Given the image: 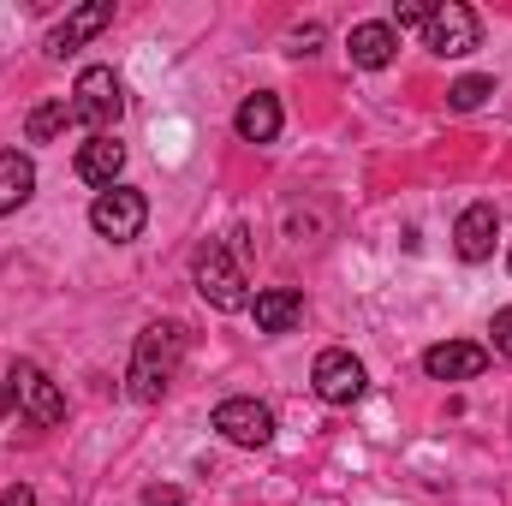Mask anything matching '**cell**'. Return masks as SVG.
I'll return each instance as SVG.
<instances>
[{
    "label": "cell",
    "mask_w": 512,
    "mask_h": 506,
    "mask_svg": "<svg viewBox=\"0 0 512 506\" xmlns=\"http://www.w3.org/2000/svg\"><path fill=\"white\" fill-rule=\"evenodd\" d=\"M179 358H185V328L179 322H149L131 346V370H126V387L137 405H155L173 376H179Z\"/></svg>",
    "instance_id": "obj_1"
},
{
    "label": "cell",
    "mask_w": 512,
    "mask_h": 506,
    "mask_svg": "<svg viewBox=\"0 0 512 506\" xmlns=\"http://www.w3.org/2000/svg\"><path fill=\"white\" fill-rule=\"evenodd\" d=\"M120 114H126L120 78H114L108 66H84V72H78V84H72V120H78V126H90L96 137H114Z\"/></svg>",
    "instance_id": "obj_2"
},
{
    "label": "cell",
    "mask_w": 512,
    "mask_h": 506,
    "mask_svg": "<svg viewBox=\"0 0 512 506\" xmlns=\"http://www.w3.org/2000/svg\"><path fill=\"white\" fill-rule=\"evenodd\" d=\"M191 280H197V292L215 304V310H251V280H245V268L233 262V251L221 245V239H209L203 251H197V262H191Z\"/></svg>",
    "instance_id": "obj_3"
},
{
    "label": "cell",
    "mask_w": 512,
    "mask_h": 506,
    "mask_svg": "<svg viewBox=\"0 0 512 506\" xmlns=\"http://www.w3.org/2000/svg\"><path fill=\"white\" fill-rule=\"evenodd\" d=\"M477 36H483V24H477V12H471L465 0H441V6L429 12V24H423V48H429V54H441V60L471 54V48H477Z\"/></svg>",
    "instance_id": "obj_4"
},
{
    "label": "cell",
    "mask_w": 512,
    "mask_h": 506,
    "mask_svg": "<svg viewBox=\"0 0 512 506\" xmlns=\"http://www.w3.org/2000/svg\"><path fill=\"white\" fill-rule=\"evenodd\" d=\"M6 387H12V405H18L30 423H42V429L66 423V393L48 381V370H36V364H12V370H6Z\"/></svg>",
    "instance_id": "obj_5"
},
{
    "label": "cell",
    "mask_w": 512,
    "mask_h": 506,
    "mask_svg": "<svg viewBox=\"0 0 512 506\" xmlns=\"http://www.w3.org/2000/svg\"><path fill=\"white\" fill-rule=\"evenodd\" d=\"M143 221H149V203H143V191H131V185H114V191H102V197L90 203V227H96L108 245H131V239L143 233Z\"/></svg>",
    "instance_id": "obj_6"
},
{
    "label": "cell",
    "mask_w": 512,
    "mask_h": 506,
    "mask_svg": "<svg viewBox=\"0 0 512 506\" xmlns=\"http://www.w3.org/2000/svg\"><path fill=\"white\" fill-rule=\"evenodd\" d=\"M310 387H316V399H328V405H358L364 399V364L352 358V352H322L316 358V370H310Z\"/></svg>",
    "instance_id": "obj_7"
},
{
    "label": "cell",
    "mask_w": 512,
    "mask_h": 506,
    "mask_svg": "<svg viewBox=\"0 0 512 506\" xmlns=\"http://www.w3.org/2000/svg\"><path fill=\"white\" fill-rule=\"evenodd\" d=\"M215 429H221L233 447H268V441H274V411L256 405V399H221V405H215Z\"/></svg>",
    "instance_id": "obj_8"
},
{
    "label": "cell",
    "mask_w": 512,
    "mask_h": 506,
    "mask_svg": "<svg viewBox=\"0 0 512 506\" xmlns=\"http://www.w3.org/2000/svg\"><path fill=\"white\" fill-rule=\"evenodd\" d=\"M114 24V0H90V6H78V12H66L54 30H48V60H66V54H78L90 36H102Z\"/></svg>",
    "instance_id": "obj_9"
},
{
    "label": "cell",
    "mask_w": 512,
    "mask_h": 506,
    "mask_svg": "<svg viewBox=\"0 0 512 506\" xmlns=\"http://www.w3.org/2000/svg\"><path fill=\"white\" fill-rule=\"evenodd\" d=\"M495 233H501L495 203H471V209L459 215V227H453V251L465 256V262H489V256H495Z\"/></svg>",
    "instance_id": "obj_10"
},
{
    "label": "cell",
    "mask_w": 512,
    "mask_h": 506,
    "mask_svg": "<svg viewBox=\"0 0 512 506\" xmlns=\"http://www.w3.org/2000/svg\"><path fill=\"white\" fill-rule=\"evenodd\" d=\"M423 370H429L435 381H471V376L489 370V352L471 346V340H441V346L423 352Z\"/></svg>",
    "instance_id": "obj_11"
},
{
    "label": "cell",
    "mask_w": 512,
    "mask_h": 506,
    "mask_svg": "<svg viewBox=\"0 0 512 506\" xmlns=\"http://www.w3.org/2000/svg\"><path fill=\"white\" fill-rule=\"evenodd\" d=\"M120 173H126V143H120V137H90V143L78 149V179H84V185L114 191Z\"/></svg>",
    "instance_id": "obj_12"
},
{
    "label": "cell",
    "mask_w": 512,
    "mask_h": 506,
    "mask_svg": "<svg viewBox=\"0 0 512 506\" xmlns=\"http://www.w3.org/2000/svg\"><path fill=\"white\" fill-rule=\"evenodd\" d=\"M346 54H352V66H364V72H382L387 60L399 54V30L393 24H358L352 36H346Z\"/></svg>",
    "instance_id": "obj_13"
},
{
    "label": "cell",
    "mask_w": 512,
    "mask_h": 506,
    "mask_svg": "<svg viewBox=\"0 0 512 506\" xmlns=\"http://www.w3.org/2000/svg\"><path fill=\"white\" fill-rule=\"evenodd\" d=\"M251 316L262 334H286L298 316H304V292H292V286H268V292H256L251 298Z\"/></svg>",
    "instance_id": "obj_14"
},
{
    "label": "cell",
    "mask_w": 512,
    "mask_h": 506,
    "mask_svg": "<svg viewBox=\"0 0 512 506\" xmlns=\"http://www.w3.org/2000/svg\"><path fill=\"white\" fill-rule=\"evenodd\" d=\"M233 131H239L245 143H274V137H280V96H268V90L245 96L239 114H233Z\"/></svg>",
    "instance_id": "obj_15"
},
{
    "label": "cell",
    "mask_w": 512,
    "mask_h": 506,
    "mask_svg": "<svg viewBox=\"0 0 512 506\" xmlns=\"http://www.w3.org/2000/svg\"><path fill=\"white\" fill-rule=\"evenodd\" d=\"M30 191H36V161L18 155V149H0V215L24 209Z\"/></svg>",
    "instance_id": "obj_16"
},
{
    "label": "cell",
    "mask_w": 512,
    "mask_h": 506,
    "mask_svg": "<svg viewBox=\"0 0 512 506\" xmlns=\"http://www.w3.org/2000/svg\"><path fill=\"white\" fill-rule=\"evenodd\" d=\"M66 126H72V96H54V102L30 108V120H24V137H30V143H54V137H60Z\"/></svg>",
    "instance_id": "obj_17"
},
{
    "label": "cell",
    "mask_w": 512,
    "mask_h": 506,
    "mask_svg": "<svg viewBox=\"0 0 512 506\" xmlns=\"http://www.w3.org/2000/svg\"><path fill=\"white\" fill-rule=\"evenodd\" d=\"M489 96H495V78L471 72V78H459V84L447 90V108H453V114H471V108H483Z\"/></svg>",
    "instance_id": "obj_18"
},
{
    "label": "cell",
    "mask_w": 512,
    "mask_h": 506,
    "mask_svg": "<svg viewBox=\"0 0 512 506\" xmlns=\"http://www.w3.org/2000/svg\"><path fill=\"white\" fill-rule=\"evenodd\" d=\"M429 12H435L429 0H399V6H393V30H405V24H429Z\"/></svg>",
    "instance_id": "obj_19"
},
{
    "label": "cell",
    "mask_w": 512,
    "mask_h": 506,
    "mask_svg": "<svg viewBox=\"0 0 512 506\" xmlns=\"http://www.w3.org/2000/svg\"><path fill=\"white\" fill-rule=\"evenodd\" d=\"M495 352H507V358H512V304L495 316Z\"/></svg>",
    "instance_id": "obj_20"
},
{
    "label": "cell",
    "mask_w": 512,
    "mask_h": 506,
    "mask_svg": "<svg viewBox=\"0 0 512 506\" xmlns=\"http://www.w3.org/2000/svg\"><path fill=\"white\" fill-rule=\"evenodd\" d=\"M143 506H185L179 489H143Z\"/></svg>",
    "instance_id": "obj_21"
},
{
    "label": "cell",
    "mask_w": 512,
    "mask_h": 506,
    "mask_svg": "<svg viewBox=\"0 0 512 506\" xmlns=\"http://www.w3.org/2000/svg\"><path fill=\"white\" fill-rule=\"evenodd\" d=\"M0 506H36V495L24 483H12V489H0Z\"/></svg>",
    "instance_id": "obj_22"
},
{
    "label": "cell",
    "mask_w": 512,
    "mask_h": 506,
    "mask_svg": "<svg viewBox=\"0 0 512 506\" xmlns=\"http://www.w3.org/2000/svg\"><path fill=\"white\" fill-rule=\"evenodd\" d=\"M6 405H12V387H6V381H0V411H6Z\"/></svg>",
    "instance_id": "obj_23"
}]
</instances>
